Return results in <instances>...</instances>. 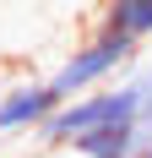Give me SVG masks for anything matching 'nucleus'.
<instances>
[{
    "instance_id": "f257e3e1",
    "label": "nucleus",
    "mask_w": 152,
    "mask_h": 158,
    "mask_svg": "<svg viewBox=\"0 0 152 158\" xmlns=\"http://www.w3.org/2000/svg\"><path fill=\"white\" fill-rule=\"evenodd\" d=\"M141 65V44L125 38V33H109V27H92V38L65 55L54 71H49V87L71 104V98H87L98 87H114V77H130Z\"/></svg>"
},
{
    "instance_id": "f03ea898",
    "label": "nucleus",
    "mask_w": 152,
    "mask_h": 158,
    "mask_svg": "<svg viewBox=\"0 0 152 158\" xmlns=\"http://www.w3.org/2000/svg\"><path fill=\"white\" fill-rule=\"evenodd\" d=\"M65 98L49 87V77H16L6 93H0V142L11 136H38V131L54 120Z\"/></svg>"
},
{
    "instance_id": "7ed1b4c3",
    "label": "nucleus",
    "mask_w": 152,
    "mask_h": 158,
    "mask_svg": "<svg viewBox=\"0 0 152 158\" xmlns=\"http://www.w3.org/2000/svg\"><path fill=\"white\" fill-rule=\"evenodd\" d=\"M71 153L76 158H141L147 136H141V120L136 126H103L92 136H82V142H71Z\"/></svg>"
},
{
    "instance_id": "20e7f679",
    "label": "nucleus",
    "mask_w": 152,
    "mask_h": 158,
    "mask_svg": "<svg viewBox=\"0 0 152 158\" xmlns=\"http://www.w3.org/2000/svg\"><path fill=\"white\" fill-rule=\"evenodd\" d=\"M98 27L147 44L152 38V0H103V6H98Z\"/></svg>"
},
{
    "instance_id": "39448f33",
    "label": "nucleus",
    "mask_w": 152,
    "mask_h": 158,
    "mask_svg": "<svg viewBox=\"0 0 152 158\" xmlns=\"http://www.w3.org/2000/svg\"><path fill=\"white\" fill-rule=\"evenodd\" d=\"M141 136H147V147H152V104L141 109Z\"/></svg>"
},
{
    "instance_id": "423d86ee",
    "label": "nucleus",
    "mask_w": 152,
    "mask_h": 158,
    "mask_svg": "<svg viewBox=\"0 0 152 158\" xmlns=\"http://www.w3.org/2000/svg\"><path fill=\"white\" fill-rule=\"evenodd\" d=\"M141 158H152V147H147V153H141Z\"/></svg>"
}]
</instances>
